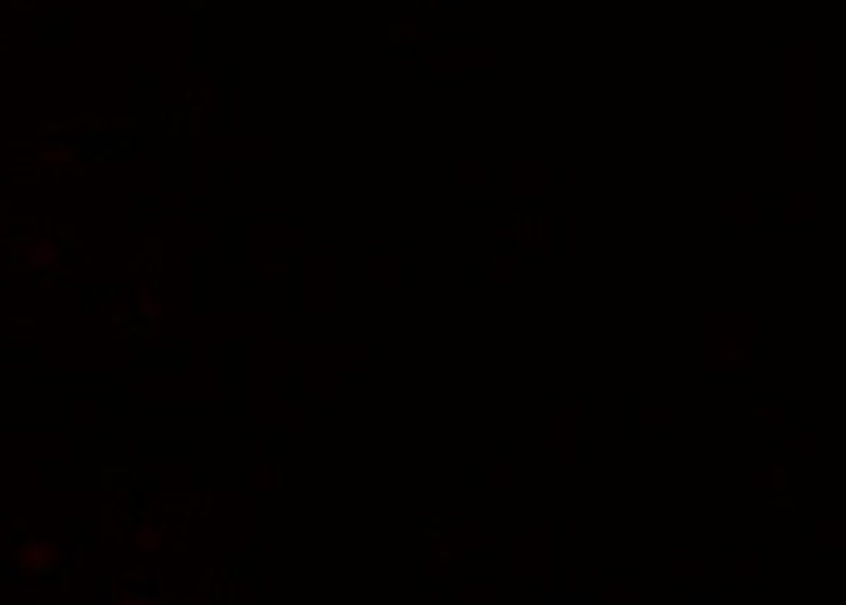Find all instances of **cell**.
I'll use <instances>...</instances> for the list:
<instances>
[{
  "label": "cell",
  "mask_w": 846,
  "mask_h": 605,
  "mask_svg": "<svg viewBox=\"0 0 846 605\" xmlns=\"http://www.w3.org/2000/svg\"><path fill=\"white\" fill-rule=\"evenodd\" d=\"M431 10H447V13H460L466 10V0H428Z\"/></svg>",
  "instance_id": "obj_2"
},
{
  "label": "cell",
  "mask_w": 846,
  "mask_h": 605,
  "mask_svg": "<svg viewBox=\"0 0 846 605\" xmlns=\"http://www.w3.org/2000/svg\"><path fill=\"white\" fill-rule=\"evenodd\" d=\"M694 605H720V593H694Z\"/></svg>",
  "instance_id": "obj_3"
},
{
  "label": "cell",
  "mask_w": 846,
  "mask_h": 605,
  "mask_svg": "<svg viewBox=\"0 0 846 605\" xmlns=\"http://www.w3.org/2000/svg\"><path fill=\"white\" fill-rule=\"evenodd\" d=\"M545 605H590L596 602L593 593H571V590H561V593H542Z\"/></svg>",
  "instance_id": "obj_1"
}]
</instances>
